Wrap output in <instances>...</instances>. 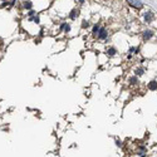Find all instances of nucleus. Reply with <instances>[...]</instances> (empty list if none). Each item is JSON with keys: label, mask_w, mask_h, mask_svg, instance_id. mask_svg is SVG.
I'll list each match as a JSON object with an SVG mask.
<instances>
[{"label": "nucleus", "mask_w": 157, "mask_h": 157, "mask_svg": "<svg viewBox=\"0 0 157 157\" xmlns=\"http://www.w3.org/2000/svg\"><path fill=\"white\" fill-rule=\"evenodd\" d=\"M128 3L135 8H141L142 6V3L139 2V0H128Z\"/></svg>", "instance_id": "f257e3e1"}, {"label": "nucleus", "mask_w": 157, "mask_h": 157, "mask_svg": "<svg viewBox=\"0 0 157 157\" xmlns=\"http://www.w3.org/2000/svg\"><path fill=\"white\" fill-rule=\"evenodd\" d=\"M98 31H100V28H98V27H94V29H93V33L96 34V33H98Z\"/></svg>", "instance_id": "6e6552de"}, {"label": "nucleus", "mask_w": 157, "mask_h": 157, "mask_svg": "<svg viewBox=\"0 0 157 157\" xmlns=\"http://www.w3.org/2000/svg\"><path fill=\"white\" fill-rule=\"evenodd\" d=\"M157 88V84L155 83V82H151L150 83V89H156Z\"/></svg>", "instance_id": "423d86ee"}, {"label": "nucleus", "mask_w": 157, "mask_h": 157, "mask_svg": "<svg viewBox=\"0 0 157 157\" xmlns=\"http://www.w3.org/2000/svg\"><path fill=\"white\" fill-rule=\"evenodd\" d=\"M25 8H28V9H29V8H31V4H30V2L25 3Z\"/></svg>", "instance_id": "1a4fd4ad"}, {"label": "nucleus", "mask_w": 157, "mask_h": 157, "mask_svg": "<svg viewBox=\"0 0 157 157\" xmlns=\"http://www.w3.org/2000/svg\"><path fill=\"white\" fill-rule=\"evenodd\" d=\"M98 38L100 39H106L107 38V31L104 29H101L100 30V35H98Z\"/></svg>", "instance_id": "f03ea898"}, {"label": "nucleus", "mask_w": 157, "mask_h": 157, "mask_svg": "<svg viewBox=\"0 0 157 157\" xmlns=\"http://www.w3.org/2000/svg\"><path fill=\"white\" fill-rule=\"evenodd\" d=\"M152 18H153V16H152V13H147V14H146V20H147V21H151Z\"/></svg>", "instance_id": "20e7f679"}, {"label": "nucleus", "mask_w": 157, "mask_h": 157, "mask_svg": "<svg viewBox=\"0 0 157 157\" xmlns=\"http://www.w3.org/2000/svg\"><path fill=\"white\" fill-rule=\"evenodd\" d=\"M77 15H78V11H77V10H73V11H72V14H70V18H72V19H74Z\"/></svg>", "instance_id": "39448f33"}, {"label": "nucleus", "mask_w": 157, "mask_h": 157, "mask_svg": "<svg viewBox=\"0 0 157 157\" xmlns=\"http://www.w3.org/2000/svg\"><path fill=\"white\" fill-rule=\"evenodd\" d=\"M151 37H152V31H146V33H145V35H143L145 40H147V39H150Z\"/></svg>", "instance_id": "7ed1b4c3"}, {"label": "nucleus", "mask_w": 157, "mask_h": 157, "mask_svg": "<svg viewBox=\"0 0 157 157\" xmlns=\"http://www.w3.org/2000/svg\"><path fill=\"white\" fill-rule=\"evenodd\" d=\"M108 53H110V54H111V55H113V54H114V53H116V51H114V49H113V48H112V49H110V51H108Z\"/></svg>", "instance_id": "0eeeda50"}]
</instances>
